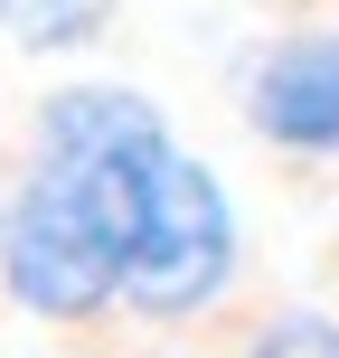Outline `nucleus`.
<instances>
[{"label":"nucleus","mask_w":339,"mask_h":358,"mask_svg":"<svg viewBox=\"0 0 339 358\" xmlns=\"http://www.w3.org/2000/svg\"><path fill=\"white\" fill-rule=\"evenodd\" d=\"M179 161L170 104L132 76H66L29 104L0 217V302L48 330L123 321V273L161 170Z\"/></svg>","instance_id":"nucleus-1"},{"label":"nucleus","mask_w":339,"mask_h":358,"mask_svg":"<svg viewBox=\"0 0 339 358\" xmlns=\"http://www.w3.org/2000/svg\"><path fill=\"white\" fill-rule=\"evenodd\" d=\"M236 292H245V217H236L217 161H198L179 142V161L151 189L132 273H123V321H142V330H208V321H226Z\"/></svg>","instance_id":"nucleus-2"},{"label":"nucleus","mask_w":339,"mask_h":358,"mask_svg":"<svg viewBox=\"0 0 339 358\" xmlns=\"http://www.w3.org/2000/svg\"><path fill=\"white\" fill-rule=\"evenodd\" d=\"M236 123L283 170H339V0L236 57Z\"/></svg>","instance_id":"nucleus-3"},{"label":"nucleus","mask_w":339,"mask_h":358,"mask_svg":"<svg viewBox=\"0 0 339 358\" xmlns=\"http://www.w3.org/2000/svg\"><path fill=\"white\" fill-rule=\"evenodd\" d=\"M123 19V0H0V48L38 57V66H75L94 57Z\"/></svg>","instance_id":"nucleus-4"},{"label":"nucleus","mask_w":339,"mask_h":358,"mask_svg":"<svg viewBox=\"0 0 339 358\" xmlns=\"http://www.w3.org/2000/svg\"><path fill=\"white\" fill-rule=\"evenodd\" d=\"M236 358H339V311L330 302H283L236 340Z\"/></svg>","instance_id":"nucleus-5"},{"label":"nucleus","mask_w":339,"mask_h":358,"mask_svg":"<svg viewBox=\"0 0 339 358\" xmlns=\"http://www.w3.org/2000/svg\"><path fill=\"white\" fill-rule=\"evenodd\" d=\"M0 217H10V170H0Z\"/></svg>","instance_id":"nucleus-6"},{"label":"nucleus","mask_w":339,"mask_h":358,"mask_svg":"<svg viewBox=\"0 0 339 358\" xmlns=\"http://www.w3.org/2000/svg\"><path fill=\"white\" fill-rule=\"evenodd\" d=\"M330 264H339V217H330Z\"/></svg>","instance_id":"nucleus-7"}]
</instances>
